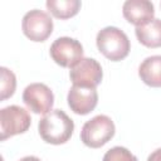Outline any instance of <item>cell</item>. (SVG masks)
Wrapping results in <instances>:
<instances>
[{"label":"cell","instance_id":"obj_10","mask_svg":"<svg viewBox=\"0 0 161 161\" xmlns=\"http://www.w3.org/2000/svg\"><path fill=\"white\" fill-rule=\"evenodd\" d=\"M125 19L137 26L146 25L153 20L155 6L148 0H127L122 6Z\"/></svg>","mask_w":161,"mask_h":161},{"label":"cell","instance_id":"obj_17","mask_svg":"<svg viewBox=\"0 0 161 161\" xmlns=\"http://www.w3.org/2000/svg\"><path fill=\"white\" fill-rule=\"evenodd\" d=\"M19 161H42V160L39 157H36V156H25V157L20 158Z\"/></svg>","mask_w":161,"mask_h":161},{"label":"cell","instance_id":"obj_9","mask_svg":"<svg viewBox=\"0 0 161 161\" xmlns=\"http://www.w3.org/2000/svg\"><path fill=\"white\" fill-rule=\"evenodd\" d=\"M68 106L77 114H88L92 112L98 102V93L96 88H83L73 86L68 92Z\"/></svg>","mask_w":161,"mask_h":161},{"label":"cell","instance_id":"obj_1","mask_svg":"<svg viewBox=\"0 0 161 161\" xmlns=\"http://www.w3.org/2000/svg\"><path fill=\"white\" fill-rule=\"evenodd\" d=\"M38 130L43 141L52 145H62L72 137L74 122L64 111L52 109L39 121Z\"/></svg>","mask_w":161,"mask_h":161},{"label":"cell","instance_id":"obj_6","mask_svg":"<svg viewBox=\"0 0 161 161\" xmlns=\"http://www.w3.org/2000/svg\"><path fill=\"white\" fill-rule=\"evenodd\" d=\"M21 29L26 38L33 42H44L53 31V20L48 13L33 9L23 16Z\"/></svg>","mask_w":161,"mask_h":161},{"label":"cell","instance_id":"obj_8","mask_svg":"<svg viewBox=\"0 0 161 161\" xmlns=\"http://www.w3.org/2000/svg\"><path fill=\"white\" fill-rule=\"evenodd\" d=\"M23 101L31 112L36 114H47L52 111L54 104V94L47 84L31 83L24 89Z\"/></svg>","mask_w":161,"mask_h":161},{"label":"cell","instance_id":"obj_12","mask_svg":"<svg viewBox=\"0 0 161 161\" xmlns=\"http://www.w3.org/2000/svg\"><path fill=\"white\" fill-rule=\"evenodd\" d=\"M136 36L138 42L147 48H160L161 47V20L153 19L146 25L137 26Z\"/></svg>","mask_w":161,"mask_h":161},{"label":"cell","instance_id":"obj_11","mask_svg":"<svg viewBox=\"0 0 161 161\" xmlns=\"http://www.w3.org/2000/svg\"><path fill=\"white\" fill-rule=\"evenodd\" d=\"M141 80L153 88L161 87V55L147 57L138 67Z\"/></svg>","mask_w":161,"mask_h":161},{"label":"cell","instance_id":"obj_14","mask_svg":"<svg viewBox=\"0 0 161 161\" xmlns=\"http://www.w3.org/2000/svg\"><path fill=\"white\" fill-rule=\"evenodd\" d=\"M0 70H1V101H4L14 94L16 87V78L15 74L5 67H1Z\"/></svg>","mask_w":161,"mask_h":161},{"label":"cell","instance_id":"obj_15","mask_svg":"<svg viewBox=\"0 0 161 161\" xmlns=\"http://www.w3.org/2000/svg\"><path fill=\"white\" fill-rule=\"evenodd\" d=\"M102 161H137V157L126 147L114 146L104 153Z\"/></svg>","mask_w":161,"mask_h":161},{"label":"cell","instance_id":"obj_16","mask_svg":"<svg viewBox=\"0 0 161 161\" xmlns=\"http://www.w3.org/2000/svg\"><path fill=\"white\" fill-rule=\"evenodd\" d=\"M147 161H161V148L155 150L147 158Z\"/></svg>","mask_w":161,"mask_h":161},{"label":"cell","instance_id":"obj_2","mask_svg":"<svg viewBox=\"0 0 161 161\" xmlns=\"http://www.w3.org/2000/svg\"><path fill=\"white\" fill-rule=\"evenodd\" d=\"M98 50L109 60L125 59L131 49V43L126 33L116 26H106L98 31L96 38Z\"/></svg>","mask_w":161,"mask_h":161},{"label":"cell","instance_id":"obj_13","mask_svg":"<svg viewBox=\"0 0 161 161\" xmlns=\"http://www.w3.org/2000/svg\"><path fill=\"white\" fill-rule=\"evenodd\" d=\"M47 9L58 19H69L80 9L79 0H48Z\"/></svg>","mask_w":161,"mask_h":161},{"label":"cell","instance_id":"obj_5","mask_svg":"<svg viewBox=\"0 0 161 161\" xmlns=\"http://www.w3.org/2000/svg\"><path fill=\"white\" fill-rule=\"evenodd\" d=\"M52 59L64 68H73L83 59V47L73 38L62 36L53 42L49 49Z\"/></svg>","mask_w":161,"mask_h":161},{"label":"cell","instance_id":"obj_7","mask_svg":"<svg viewBox=\"0 0 161 161\" xmlns=\"http://www.w3.org/2000/svg\"><path fill=\"white\" fill-rule=\"evenodd\" d=\"M69 78L73 86L83 88H96L103 78V70L101 64L96 59L83 58L70 69Z\"/></svg>","mask_w":161,"mask_h":161},{"label":"cell","instance_id":"obj_3","mask_svg":"<svg viewBox=\"0 0 161 161\" xmlns=\"http://www.w3.org/2000/svg\"><path fill=\"white\" fill-rule=\"evenodd\" d=\"M114 123L106 114H98L87 121L80 131L82 142L91 148H99L114 136Z\"/></svg>","mask_w":161,"mask_h":161},{"label":"cell","instance_id":"obj_4","mask_svg":"<svg viewBox=\"0 0 161 161\" xmlns=\"http://www.w3.org/2000/svg\"><path fill=\"white\" fill-rule=\"evenodd\" d=\"M31 123L30 114L28 111L20 106L11 104L0 109V131H1V141L24 133L29 130Z\"/></svg>","mask_w":161,"mask_h":161}]
</instances>
